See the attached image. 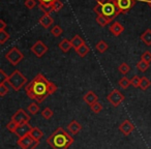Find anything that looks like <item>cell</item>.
<instances>
[{
    "instance_id": "1",
    "label": "cell",
    "mask_w": 151,
    "mask_h": 149,
    "mask_svg": "<svg viewBox=\"0 0 151 149\" xmlns=\"http://www.w3.org/2000/svg\"><path fill=\"white\" fill-rule=\"evenodd\" d=\"M25 91L29 99L35 101L37 104H42L49 95L56 92L57 86L53 82L49 81L44 75L37 73L35 78L25 87Z\"/></svg>"
},
{
    "instance_id": "2",
    "label": "cell",
    "mask_w": 151,
    "mask_h": 149,
    "mask_svg": "<svg viewBox=\"0 0 151 149\" xmlns=\"http://www.w3.org/2000/svg\"><path fill=\"white\" fill-rule=\"evenodd\" d=\"M73 141V138L66 132L64 128L58 127L50 137L47 138L46 142L53 149H68Z\"/></svg>"
},
{
    "instance_id": "3",
    "label": "cell",
    "mask_w": 151,
    "mask_h": 149,
    "mask_svg": "<svg viewBox=\"0 0 151 149\" xmlns=\"http://www.w3.org/2000/svg\"><path fill=\"white\" fill-rule=\"evenodd\" d=\"M93 9L97 14V16H104V17L111 20H114L120 14L115 1L107 2L105 4H96Z\"/></svg>"
},
{
    "instance_id": "4",
    "label": "cell",
    "mask_w": 151,
    "mask_h": 149,
    "mask_svg": "<svg viewBox=\"0 0 151 149\" xmlns=\"http://www.w3.org/2000/svg\"><path fill=\"white\" fill-rule=\"evenodd\" d=\"M7 83L11 85L12 88L15 91H19L27 83V78L20 71L16 69V71H13L12 75H9Z\"/></svg>"
},
{
    "instance_id": "5",
    "label": "cell",
    "mask_w": 151,
    "mask_h": 149,
    "mask_svg": "<svg viewBox=\"0 0 151 149\" xmlns=\"http://www.w3.org/2000/svg\"><path fill=\"white\" fill-rule=\"evenodd\" d=\"M5 58L9 62H11L13 65H18L22 61V59L24 58V55L17 47H13L11 50H9V52L5 54Z\"/></svg>"
},
{
    "instance_id": "6",
    "label": "cell",
    "mask_w": 151,
    "mask_h": 149,
    "mask_svg": "<svg viewBox=\"0 0 151 149\" xmlns=\"http://www.w3.org/2000/svg\"><path fill=\"white\" fill-rule=\"evenodd\" d=\"M107 99L110 101V104H111L113 107H118V106H120V104L125 99V97H124V95L122 94L118 89H115V90L111 91V92L108 94Z\"/></svg>"
},
{
    "instance_id": "7",
    "label": "cell",
    "mask_w": 151,
    "mask_h": 149,
    "mask_svg": "<svg viewBox=\"0 0 151 149\" xmlns=\"http://www.w3.org/2000/svg\"><path fill=\"white\" fill-rule=\"evenodd\" d=\"M120 14H126L136 4V0H114Z\"/></svg>"
},
{
    "instance_id": "8",
    "label": "cell",
    "mask_w": 151,
    "mask_h": 149,
    "mask_svg": "<svg viewBox=\"0 0 151 149\" xmlns=\"http://www.w3.org/2000/svg\"><path fill=\"white\" fill-rule=\"evenodd\" d=\"M12 120L17 122L18 124L24 123V122H29L30 121V116L28 113H26L23 109H19L13 116H12Z\"/></svg>"
},
{
    "instance_id": "9",
    "label": "cell",
    "mask_w": 151,
    "mask_h": 149,
    "mask_svg": "<svg viewBox=\"0 0 151 149\" xmlns=\"http://www.w3.org/2000/svg\"><path fill=\"white\" fill-rule=\"evenodd\" d=\"M48 51V47L42 42V40H37L33 46L31 47V52L35 55L36 57H42Z\"/></svg>"
},
{
    "instance_id": "10",
    "label": "cell",
    "mask_w": 151,
    "mask_h": 149,
    "mask_svg": "<svg viewBox=\"0 0 151 149\" xmlns=\"http://www.w3.org/2000/svg\"><path fill=\"white\" fill-rule=\"evenodd\" d=\"M31 130H32V126L29 124V122H24V123H21L18 125L17 130L15 132V135H17L19 138H23V137L29 135Z\"/></svg>"
},
{
    "instance_id": "11",
    "label": "cell",
    "mask_w": 151,
    "mask_h": 149,
    "mask_svg": "<svg viewBox=\"0 0 151 149\" xmlns=\"http://www.w3.org/2000/svg\"><path fill=\"white\" fill-rule=\"evenodd\" d=\"M134 125L128 119H125L123 122H121V124L119 125V130L121 132V134L125 137L129 136V135L134 132Z\"/></svg>"
},
{
    "instance_id": "12",
    "label": "cell",
    "mask_w": 151,
    "mask_h": 149,
    "mask_svg": "<svg viewBox=\"0 0 151 149\" xmlns=\"http://www.w3.org/2000/svg\"><path fill=\"white\" fill-rule=\"evenodd\" d=\"M83 99H84V101L87 104V105L89 106H92L94 103H96V101H99L97 99H99V97H97V95L95 94L94 91H87L86 93L84 94V96H83Z\"/></svg>"
},
{
    "instance_id": "13",
    "label": "cell",
    "mask_w": 151,
    "mask_h": 149,
    "mask_svg": "<svg viewBox=\"0 0 151 149\" xmlns=\"http://www.w3.org/2000/svg\"><path fill=\"white\" fill-rule=\"evenodd\" d=\"M33 141H34V139H32L31 137H30V135H27V136L23 137V138H19V140H18V145H19L22 149H27L28 147L32 144Z\"/></svg>"
},
{
    "instance_id": "14",
    "label": "cell",
    "mask_w": 151,
    "mask_h": 149,
    "mask_svg": "<svg viewBox=\"0 0 151 149\" xmlns=\"http://www.w3.org/2000/svg\"><path fill=\"white\" fill-rule=\"evenodd\" d=\"M123 30H124V27L121 25V23H119V22H114V23L110 26V31H111V33L115 36H119L120 34L123 32Z\"/></svg>"
},
{
    "instance_id": "15",
    "label": "cell",
    "mask_w": 151,
    "mask_h": 149,
    "mask_svg": "<svg viewBox=\"0 0 151 149\" xmlns=\"http://www.w3.org/2000/svg\"><path fill=\"white\" fill-rule=\"evenodd\" d=\"M67 130L73 135H77L82 130V125H81L77 120H73V121L67 125Z\"/></svg>"
},
{
    "instance_id": "16",
    "label": "cell",
    "mask_w": 151,
    "mask_h": 149,
    "mask_svg": "<svg viewBox=\"0 0 151 149\" xmlns=\"http://www.w3.org/2000/svg\"><path fill=\"white\" fill-rule=\"evenodd\" d=\"M38 22H40V24L44 28H49L51 25H53V23H54V19L51 17V15H44L40 18Z\"/></svg>"
},
{
    "instance_id": "17",
    "label": "cell",
    "mask_w": 151,
    "mask_h": 149,
    "mask_svg": "<svg viewBox=\"0 0 151 149\" xmlns=\"http://www.w3.org/2000/svg\"><path fill=\"white\" fill-rule=\"evenodd\" d=\"M59 48H60V50L62 51V52L66 53V52H68L71 48H73V45H71V42L69 40H67V38H63V40L59 42Z\"/></svg>"
},
{
    "instance_id": "18",
    "label": "cell",
    "mask_w": 151,
    "mask_h": 149,
    "mask_svg": "<svg viewBox=\"0 0 151 149\" xmlns=\"http://www.w3.org/2000/svg\"><path fill=\"white\" fill-rule=\"evenodd\" d=\"M30 137L34 140H37L40 141V139L44 137V132H42V130H40L38 127H32L31 132H30Z\"/></svg>"
},
{
    "instance_id": "19",
    "label": "cell",
    "mask_w": 151,
    "mask_h": 149,
    "mask_svg": "<svg viewBox=\"0 0 151 149\" xmlns=\"http://www.w3.org/2000/svg\"><path fill=\"white\" fill-rule=\"evenodd\" d=\"M70 42H71V45H73V48H75V49H78L79 47H81L82 45L85 44L83 38L81 37L79 34H76V35L70 40Z\"/></svg>"
},
{
    "instance_id": "20",
    "label": "cell",
    "mask_w": 151,
    "mask_h": 149,
    "mask_svg": "<svg viewBox=\"0 0 151 149\" xmlns=\"http://www.w3.org/2000/svg\"><path fill=\"white\" fill-rule=\"evenodd\" d=\"M141 40L146 46H151V29L145 30L144 33L141 35Z\"/></svg>"
},
{
    "instance_id": "21",
    "label": "cell",
    "mask_w": 151,
    "mask_h": 149,
    "mask_svg": "<svg viewBox=\"0 0 151 149\" xmlns=\"http://www.w3.org/2000/svg\"><path fill=\"white\" fill-rule=\"evenodd\" d=\"M76 52L80 57H85L89 53V47L86 44H84L81 47H79L78 49H76Z\"/></svg>"
},
{
    "instance_id": "22",
    "label": "cell",
    "mask_w": 151,
    "mask_h": 149,
    "mask_svg": "<svg viewBox=\"0 0 151 149\" xmlns=\"http://www.w3.org/2000/svg\"><path fill=\"white\" fill-rule=\"evenodd\" d=\"M95 21H96V23L99 24V26H101V27H105V26H107L108 24H110L112 22L111 19H108V18L104 17V16H97L96 19H95Z\"/></svg>"
},
{
    "instance_id": "23",
    "label": "cell",
    "mask_w": 151,
    "mask_h": 149,
    "mask_svg": "<svg viewBox=\"0 0 151 149\" xmlns=\"http://www.w3.org/2000/svg\"><path fill=\"white\" fill-rule=\"evenodd\" d=\"M108 48H109V46H108V44L105 40H99V42L95 45V49H96L97 52H99V53H105L106 51L108 50Z\"/></svg>"
},
{
    "instance_id": "24",
    "label": "cell",
    "mask_w": 151,
    "mask_h": 149,
    "mask_svg": "<svg viewBox=\"0 0 151 149\" xmlns=\"http://www.w3.org/2000/svg\"><path fill=\"white\" fill-rule=\"evenodd\" d=\"M150 85H151V81L149 80L147 77H142V78H141V83H140L141 90H143V91L147 90V89L150 87Z\"/></svg>"
},
{
    "instance_id": "25",
    "label": "cell",
    "mask_w": 151,
    "mask_h": 149,
    "mask_svg": "<svg viewBox=\"0 0 151 149\" xmlns=\"http://www.w3.org/2000/svg\"><path fill=\"white\" fill-rule=\"evenodd\" d=\"M27 110L31 115H36L40 112V106H38L37 103H32L28 106Z\"/></svg>"
},
{
    "instance_id": "26",
    "label": "cell",
    "mask_w": 151,
    "mask_h": 149,
    "mask_svg": "<svg viewBox=\"0 0 151 149\" xmlns=\"http://www.w3.org/2000/svg\"><path fill=\"white\" fill-rule=\"evenodd\" d=\"M149 66H150V63H147L146 61L142 60V59H141V60L137 63V68H138L140 71H142V73L146 71L147 69L149 68Z\"/></svg>"
},
{
    "instance_id": "27",
    "label": "cell",
    "mask_w": 151,
    "mask_h": 149,
    "mask_svg": "<svg viewBox=\"0 0 151 149\" xmlns=\"http://www.w3.org/2000/svg\"><path fill=\"white\" fill-rule=\"evenodd\" d=\"M118 84H119V86L121 87L122 89H127L128 87H129V85H132V83H130L129 79H127L126 77H123V78H121L119 80Z\"/></svg>"
},
{
    "instance_id": "28",
    "label": "cell",
    "mask_w": 151,
    "mask_h": 149,
    "mask_svg": "<svg viewBox=\"0 0 151 149\" xmlns=\"http://www.w3.org/2000/svg\"><path fill=\"white\" fill-rule=\"evenodd\" d=\"M90 109H91V111H92L93 113L99 114V113H101V112L103 111L104 106L101 105L99 101H96V103H94L92 106H90Z\"/></svg>"
},
{
    "instance_id": "29",
    "label": "cell",
    "mask_w": 151,
    "mask_h": 149,
    "mask_svg": "<svg viewBox=\"0 0 151 149\" xmlns=\"http://www.w3.org/2000/svg\"><path fill=\"white\" fill-rule=\"evenodd\" d=\"M9 37H11V35L5 30H0V44H5L9 40Z\"/></svg>"
},
{
    "instance_id": "30",
    "label": "cell",
    "mask_w": 151,
    "mask_h": 149,
    "mask_svg": "<svg viewBox=\"0 0 151 149\" xmlns=\"http://www.w3.org/2000/svg\"><path fill=\"white\" fill-rule=\"evenodd\" d=\"M38 7H40V9L45 14V15H50V14L53 12L52 6H51V5H47V4L40 3V4H38Z\"/></svg>"
},
{
    "instance_id": "31",
    "label": "cell",
    "mask_w": 151,
    "mask_h": 149,
    "mask_svg": "<svg viewBox=\"0 0 151 149\" xmlns=\"http://www.w3.org/2000/svg\"><path fill=\"white\" fill-rule=\"evenodd\" d=\"M53 115H54V112H53L50 108H46V109H44L42 112V116L47 120H49L50 118H52Z\"/></svg>"
},
{
    "instance_id": "32",
    "label": "cell",
    "mask_w": 151,
    "mask_h": 149,
    "mask_svg": "<svg viewBox=\"0 0 151 149\" xmlns=\"http://www.w3.org/2000/svg\"><path fill=\"white\" fill-rule=\"evenodd\" d=\"M118 69H119V71L122 73V75H126V73L130 71V66L126 62H123V63H121V64L119 65Z\"/></svg>"
},
{
    "instance_id": "33",
    "label": "cell",
    "mask_w": 151,
    "mask_h": 149,
    "mask_svg": "<svg viewBox=\"0 0 151 149\" xmlns=\"http://www.w3.org/2000/svg\"><path fill=\"white\" fill-rule=\"evenodd\" d=\"M51 33H52L55 37H58V36H60L61 34H62V28L58 25H55L54 27L51 29Z\"/></svg>"
},
{
    "instance_id": "34",
    "label": "cell",
    "mask_w": 151,
    "mask_h": 149,
    "mask_svg": "<svg viewBox=\"0 0 151 149\" xmlns=\"http://www.w3.org/2000/svg\"><path fill=\"white\" fill-rule=\"evenodd\" d=\"M51 6H52L53 12H59L63 7V3L61 2L60 0H56V1H54V2L52 3Z\"/></svg>"
},
{
    "instance_id": "35",
    "label": "cell",
    "mask_w": 151,
    "mask_h": 149,
    "mask_svg": "<svg viewBox=\"0 0 151 149\" xmlns=\"http://www.w3.org/2000/svg\"><path fill=\"white\" fill-rule=\"evenodd\" d=\"M18 125H19V124H18L17 122H15L14 120H11V121H9V123L6 124V128L9 130V132H14V134H15V132H16V130H17Z\"/></svg>"
},
{
    "instance_id": "36",
    "label": "cell",
    "mask_w": 151,
    "mask_h": 149,
    "mask_svg": "<svg viewBox=\"0 0 151 149\" xmlns=\"http://www.w3.org/2000/svg\"><path fill=\"white\" fill-rule=\"evenodd\" d=\"M130 83H132V87H134V88H138V87H140L141 78H139L138 76H134L132 79H130Z\"/></svg>"
},
{
    "instance_id": "37",
    "label": "cell",
    "mask_w": 151,
    "mask_h": 149,
    "mask_svg": "<svg viewBox=\"0 0 151 149\" xmlns=\"http://www.w3.org/2000/svg\"><path fill=\"white\" fill-rule=\"evenodd\" d=\"M9 91V87L5 85V83H2L0 84V96H4L5 94H7Z\"/></svg>"
},
{
    "instance_id": "38",
    "label": "cell",
    "mask_w": 151,
    "mask_h": 149,
    "mask_svg": "<svg viewBox=\"0 0 151 149\" xmlns=\"http://www.w3.org/2000/svg\"><path fill=\"white\" fill-rule=\"evenodd\" d=\"M9 77L6 73H4L3 69H0V84H2V83H6L7 80H9Z\"/></svg>"
},
{
    "instance_id": "39",
    "label": "cell",
    "mask_w": 151,
    "mask_h": 149,
    "mask_svg": "<svg viewBox=\"0 0 151 149\" xmlns=\"http://www.w3.org/2000/svg\"><path fill=\"white\" fill-rule=\"evenodd\" d=\"M141 59L144 61H146L147 63H150L151 62V53L149 52V51H146V52H144L142 54V56H141Z\"/></svg>"
},
{
    "instance_id": "40",
    "label": "cell",
    "mask_w": 151,
    "mask_h": 149,
    "mask_svg": "<svg viewBox=\"0 0 151 149\" xmlns=\"http://www.w3.org/2000/svg\"><path fill=\"white\" fill-rule=\"evenodd\" d=\"M35 5H36L35 0H26L25 1V6L27 7L28 9H32Z\"/></svg>"
},
{
    "instance_id": "41",
    "label": "cell",
    "mask_w": 151,
    "mask_h": 149,
    "mask_svg": "<svg viewBox=\"0 0 151 149\" xmlns=\"http://www.w3.org/2000/svg\"><path fill=\"white\" fill-rule=\"evenodd\" d=\"M40 3H42V4H47V5H52V3L56 0H38Z\"/></svg>"
},
{
    "instance_id": "42",
    "label": "cell",
    "mask_w": 151,
    "mask_h": 149,
    "mask_svg": "<svg viewBox=\"0 0 151 149\" xmlns=\"http://www.w3.org/2000/svg\"><path fill=\"white\" fill-rule=\"evenodd\" d=\"M6 28V23L3 20H0V30H5Z\"/></svg>"
},
{
    "instance_id": "43",
    "label": "cell",
    "mask_w": 151,
    "mask_h": 149,
    "mask_svg": "<svg viewBox=\"0 0 151 149\" xmlns=\"http://www.w3.org/2000/svg\"><path fill=\"white\" fill-rule=\"evenodd\" d=\"M97 2V4H105L107 2H111V1H114V0H95Z\"/></svg>"
},
{
    "instance_id": "44",
    "label": "cell",
    "mask_w": 151,
    "mask_h": 149,
    "mask_svg": "<svg viewBox=\"0 0 151 149\" xmlns=\"http://www.w3.org/2000/svg\"><path fill=\"white\" fill-rule=\"evenodd\" d=\"M148 3H149V5H150V6H151V0H149Z\"/></svg>"
}]
</instances>
